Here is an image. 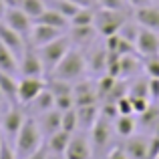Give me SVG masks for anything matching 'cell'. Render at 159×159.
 <instances>
[{"label":"cell","mask_w":159,"mask_h":159,"mask_svg":"<svg viewBox=\"0 0 159 159\" xmlns=\"http://www.w3.org/2000/svg\"><path fill=\"white\" fill-rule=\"evenodd\" d=\"M0 70L18 75V57L0 40Z\"/></svg>","instance_id":"29"},{"label":"cell","mask_w":159,"mask_h":159,"mask_svg":"<svg viewBox=\"0 0 159 159\" xmlns=\"http://www.w3.org/2000/svg\"><path fill=\"white\" fill-rule=\"evenodd\" d=\"M147 147H149V135L143 133H133L131 137L121 143V149L129 159H147Z\"/></svg>","instance_id":"16"},{"label":"cell","mask_w":159,"mask_h":159,"mask_svg":"<svg viewBox=\"0 0 159 159\" xmlns=\"http://www.w3.org/2000/svg\"><path fill=\"white\" fill-rule=\"evenodd\" d=\"M131 103H133V111H135V115H141L145 109L151 105V99H147V97H131Z\"/></svg>","instance_id":"40"},{"label":"cell","mask_w":159,"mask_h":159,"mask_svg":"<svg viewBox=\"0 0 159 159\" xmlns=\"http://www.w3.org/2000/svg\"><path fill=\"white\" fill-rule=\"evenodd\" d=\"M18 75L20 77H44L47 75L39 48L32 47L30 43H26L24 51L18 57Z\"/></svg>","instance_id":"6"},{"label":"cell","mask_w":159,"mask_h":159,"mask_svg":"<svg viewBox=\"0 0 159 159\" xmlns=\"http://www.w3.org/2000/svg\"><path fill=\"white\" fill-rule=\"evenodd\" d=\"M157 155H159V135H149L147 159H157Z\"/></svg>","instance_id":"41"},{"label":"cell","mask_w":159,"mask_h":159,"mask_svg":"<svg viewBox=\"0 0 159 159\" xmlns=\"http://www.w3.org/2000/svg\"><path fill=\"white\" fill-rule=\"evenodd\" d=\"M101 115V103L93 105H77V119H79V131H91Z\"/></svg>","instance_id":"20"},{"label":"cell","mask_w":159,"mask_h":159,"mask_svg":"<svg viewBox=\"0 0 159 159\" xmlns=\"http://www.w3.org/2000/svg\"><path fill=\"white\" fill-rule=\"evenodd\" d=\"M47 2V6L48 8H52V10H57V12H61V14H65L66 18H73V14L79 10V6L77 4H73L70 0H44Z\"/></svg>","instance_id":"30"},{"label":"cell","mask_w":159,"mask_h":159,"mask_svg":"<svg viewBox=\"0 0 159 159\" xmlns=\"http://www.w3.org/2000/svg\"><path fill=\"white\" fill-rule=\"evenodd\" d=\"M0 89H2L4 97L10 103H18V81H16V75L0 70Z\"/></svg>","instance_id":"26"},{"label":"cell","mask_w":159,"mask_h":159,"mask_svg":"<svg viewBox=\"0 0 159 159\" xmlns=\"http://www.w3.org/2000/svg\"><path fill=\"white\" fill-rule=\"evenodd\" d=\"M36 22H43V24H48V26H54V28H58V30H69V26H70V20L66 18L65 14H61V12H57V10H52V8H48L47 6V10L43 12V14L36 18Z\"/></svg>","instance_id":"25"},{"label":"cell","mask_w":159,"mask_h":159,"mask_svg":"<svg viewBox=\"0 0 159 159\" xmlns=\"http://www.w3.org/2000/svg\"><path fill=\"white\" fill-rule=\"evenodd\" d=\"M24 0H4V4H6V8H20L22 6Z\"/></svg>","instance_id":"47"},{"label":"cell","mask_w":159,"mask_h":159,"mask_svg":"<svg viewBox=\"0 0 159 159\" xmlns=\"http://www.w3.org/2000/svg\"><path fill=\"white\" fill-rule=\"evenodd\" d=\"M135 52L141 57L159 54V32L151 28H139V34L135 39Z\"/></svg>","instance_id":"13"},{"label":"cell","mask_w":159,"mask_h":159,"mask_svg":"<svg viewBox=\"0 0 159 159\" xmlns=\"http://www.w3.org/2000/svg\"><path fill=\"white\" fill-rule=\"evenodd\" d=\"M149 99L153 103H159V79L149 77Z\"/></svg>","instance_id":"42"},{"label":"cell","mask_w":159,"mask_h":159,"mask_svg":"<svg viewBox=\"0 0 159 159\" xmlns=\"http://www.w3.org/2000/svg\"><path fill=\"white\" fill-rule=\"evenodd\" d=\"M62 129L69 133L79 131V119H77V107L62 111Z\"/></svg>","instance_id":"33"},{"label":"cell","mask_w":159,"mask_h":159,"mask_svg":"<svg viewBox=\"0 0 159 159\" xmlns=\"http://www.w3.org/2000/svg\"><path fill=\"white\" fill-rule=\"evenodd\" d=\"M36 123H39V129L43 133V137L47 139L52 133H57L58 129H62V113L58 109H51L47 113L36 115Z\"/></svg>","instance_id":"18"},{"label":"cell","mask_w":159,"mask_h":159,"mask_svg":"<svg viewBox=\"0 0 159 159\" xmlns=\"http://www.w3.org/2000/svg\"><path fill=\"white\" fill-rule=\"evenodd\" d=\"M129 18H131V14L127 10H113V8H101V6L95 8V28H97L101 39L117 34Z\"/></svg>","instance_id":"3"},{"label":"cell","mask_w":159,"mask_h":159,"mask_svg":"<svg viewBox=\"0 0 159 159\" xmlns=\"http://www.w3.org/2000/svg\"><path fill=\"white\" fill-rule=\"evenodd\" d=\"M43 145H44V137H43V133H40V129H39L36 117L28 115L26 119H24V125L20 127V131H18V135H16L12 147H14L18 159H24V157L30 155V153H34L39 147H43Z\"/></svg>","instance_id":"2"},{"label":"cell","mask_w":159,"mask_h":159,"mask_svg":"<svg viewBox=\"0 0 159 159\" xmlns=\"http://www.w3.org/2000/svg\"><path fill=\"white\" fill-rule=\"evenodd\" d=\"M2 139H4V137H2V131H0V143H2Z\"/></svg>","instance_id":"50"},{"label":"cell","mask_w":159,"mask_h":159,"mask_svg":"<svg viewBox=\"0 0 159 159\" xmlns=\"http://www.w3.org/2000/svg\"><path fill=\"white\" fill-rule=\"evenodd\" d=\"M93 153H95V147H93L89 131H75L70 135V141L65 151L66 159H93Z\"/></svg>","instance_id":"9"},{"label":"cell","mask_w":159,"mask_h":159,"mask_svg":"<svg viewBox=\"0 0 159 159\" xmlns=\"http://www.w3.org/2000/svg\"><path fill=\"white\" fill-rule=\"evenodd\" d=\"M91 141H93L95 151H109L113 147V135H115V127H113V121L107 117L99 115L97 123L93 125V129L89 131Z\"/></svg>","instance_id":"7"},{"label":"cell","mask_w":159,"mask_h":159,"mask_svg":"<svg viewBox=\"0 0 159 159\" xmlns=\"http://www.w3.org/2000/svg\"><path fill=\"white\" fill-rule=\"evenodd\" d=\"M127 4L131 8H141V6H147V4H153V0H127Z\"/></svg>","instance_id":"46"},{"label":"cell","mask_w":159,"mask_h":159,"mask_svg":"<svg viewBox=\"0 0 159 159\" xmlns=\"http://www.w3.org/2000/svg\"><path fill=\"white\" fill-rule=\"evenodd\" d=\"M24 109H26V113H28V115H32V117L40 115V113L51 111V109H54V93L47 87V89H44L43 93L36 95L28 105H24Z\"/></svg>","instance_id":"22"},{"label":"cell","mask_w":159,"mask_h":159,"mask_svg":"<svg viewBox=\"0 0 159 159\" xmlns=\"http://www.w3.org/2000/svg\"><path fill=\"white\" fill-rule=\"evenodd\" d=\"M28 117L26 109L20 103H12L8 109H4L0 113V131H2V137L10 143H14L16 135H18L20 127L24 125V119Z\"/></svg>","instance_id":"4"},{"label":"cell","mask_w":159,"mask_h":159,"mask_svg":"<svg viewBox=\"0 0 159 159\" xmlns=\"http://www.w3.org/2000/svg\"><path fill=\"white\" fill-rule=\"evenodd\" d=\"M75 107V97L73 93H66V95H57L54 97V109H58V111H66V109H73Z\"/></svg>","instance_id":"36"},{"label":"cell","mask_w":159,"mask_h":159,"mask_svg":"<svg viewBox=\"0 0 159 159\" xmlns=\"http://www.w3.org/2000/svg\"><path fill=\"white\" fill-rule=\"evenodd\" d=\"M97 6L101 8H113V10H127V0H97Z\"/></svg>","instance_id":"38"},{"label":"cell","mask_w":159,"mask_h":159,"mask_svg":"<svg viewBox=\"0 0 159 159\" xmlns=\"http://www.w3.org/2000/svg\"><path fill=\"white\" fill-rule=\"evenodd\" d=\"M70 48H73V44H70V39H69L66 32H65V34H61L58 39L51 40L48 44H44V47L39 48V54H40V58H43V65H44L47 75L52 73V69L62 61V57H65Z\"/></svg>","instance_id":"5"},{"label":"cell","mask_w":159,"mask_h":159,"mask_svg":"<svg viewBox=\"0 0 159 159\" xmlns=\"http://www.w3.org/2000/svg\"><path fill=\"white\" fill-rule=\"evenodd\" d=\"M143 73L147 75V77L159 79V54L143 57Z\"/></svg>","instance_id":"34"},{"label":"cell","mask_w":159,"mask_h":159,"mask_svg":"<svg viewBox=\"0 0 159 159\" xmlns=\"http://www.w3.org/2000/svg\"><path fill=\"white\" fill-rule=\"evenodd\" d=\"M139 24L135 22V18H129L127 22L121 26V30H119V34L123 36V39H127V40H131L133 44H135V39H137V34H139Z\"/></svg>","instance_id":"35"},{"label":"cell","mask_w":159,"mask_h":159,"mask_svg":"<svg viewBox=\"0 0 159 159\" xmlns=\"http://www.w3.org/2000/svg\"><path fill=\"white\" fill-rule=\"evenodd\" d=\"M48 159H66V157L62 155V153H51L48 151Z\"/></svg>","instance_id":"48"},{"label":"cell","mask_w":159,"mask_h":159,"mask_svg":"<svg viewBox=\"0 0 159 159\" xmlns=\"http://www.w3.org/2000/svg\"><path fill=\"white\" fill-rule=\"evenodd\" d=\"M157 159H159V155H157Z\"/></svg>","instance_id":"51"},{"label":"cell","mask_w":159,"mask_h":159,"mask_svg":"<svg viewBox=\"0 0 159 159\" xmlns=\"http://www.w3.org/2000/svg\"><path fill=\"white\" fill-rule=\"evenodd\" d=\"M20 8H22L32 20H36L44 10H47V2H44V0H24Z\"/></svg>","instance_id":"32"},{"label":"cell","mask_w":159,"mask_h":159,"mask_svg":"<svg viewBox=\"0 0 159 159\" xmlns=\"http://www.w3.org/2000/svg\"><path fill=\"white\" fill-rule=\"evenodd\" d=\"M143 70V57L137 52H127L121 54L119 58V79H125V81H131L137 75H141Z\"/></svg>","instance_id":"17"},{"label":"cell","mask_w":159,"mask_h":159,"mask_svg":"<svg viewBox=\"0 0 159 159\" xmlns=\"http://www.w3.org/2000/svg\"><path fill=\"white\" fill-rule=\"evenodd\" d=\"M105 43V40H103ZM107 47L105 44H99V39L91 44L89 48H85V58H87V73L91 77L99 79L103 75H107Z\"/></svg>","instance_id":"8"},{"label":"cell","mask_w":159,"mask_h":159,"mask_svg":"<svg viewBox=\"0 0 159 159\" xmlns=\"http://www.w3.org/2000/svg\"><path fill=\"white\" fill-rule=\"evenodd\" d=\"M133 18L139 26L143 28H151V30L159 32V6L157 4H147L133 10Z\"/></svg>","instance_id":"19"},{"label":"cell","mask_w":159,"mask_h":159,"mask_svg":"<svg viewBox=\"0 0 159 159\" xmlns=\"http://www.w3.org/2000/svg\"><path fill=\"white\" fill-rule=\"evenodd\" d=\"M70 135H73V133L65 131V129H58L57 133H52L51 137L44 139V145H47V149L51 153H62V155H65L66 145H69V141H70Z\"/></svg>","instance_id":"27"},{"label":"cell","mask_w":159,"mask_h":159,"mask_svg":"<svg viewBox=\"0 0 159 159\" xmlns=\"http://www.w3.org/2000/svg\"><path fill=\"white\" fill-rule=\"evenodd\" d=\"M24 159H48V149H47V145L39 147L34 153H30V155H28V157H24Z\"/></svg>","instance_id":"44"},{"label":"cell","mask_w":159,"mask_h":159,"mask_svg":"<svg viewBox=\"0 0 159 159\" xmlns=\"http://www.w3.org/2000/svg\"><path fill=\"white\" fill-rule=\"evenodd\" d=\"M2 20L12 30H16L20 36H24V39H28V34H30V30H32V24H34V20H32L22 8H6Z\"/></svg>","instance_id":"12"},{"label":"cell","mask_w":159,"mask_h":159,"mask_svg":"<svg viewBox=\"0 0 159 159\" xmlns=\"http://www.w3.org/2000/svg\"><path fill=\"white\" fill-rule=\"evenodd\" d=\"M73 26H89L95 24V8H79L70 18Z\"/></svg>","instance_id":"31"},{"label":"cell","mask_w":159,"mask_h":159,"mask_svg":"<svg viewBox=\"0 0 159 159\" xmlns=\"http://www.w3.org/2000/svg\"><path fill=\"white\" fill-rule=\"evenodd\" d=\"M0 159H18L12 143L6 141V139H2V143H0Z\"/></svg>","instance_id":"39"},{"label":"cell","mask_w":159,"mask_h":159,"mask_svg":"<svg viewBox=\"0 0 159 159\" xmlns=\"http://www.w3.org/2000/svg\"><path fill=\"white\" fill-rule=\"evenodd\" d=\"M4 12H6V4H4V0H0V20L4 18Z\"/></svg>","instance_id":"49"},{"label":"cell","mask_w":159,"mask_h":159,"mask_svg":"<svg viewBox=\"0 0 159 159\" xmlns=\"http://www.w3.org/2000/svg\"><path fill=\"white\" fill-rule=\"evenodd\" d=\"M107 159H129L125 155V151L121 149V145H117V147H111L107 151Z\"/></svg>","instance_id":"43"},{"label":"cell","mask_w":159,"mask_h":159,"mask_svg":"<svg viewBox=\"0 0 159 159\" xmlns=\"http://www.w3.org/2000/svg\"><path fill=\"white\" fill-rule=\"evenodd\" d=\"M103 40H105L107 51H111V52H117V54L135 52V44H133L131 40L123 39L119 32H117V34H113V36H107V39H103Z\"/></svg>","instance_id":"28"},{"label":"cell","mask_w":159,"mask_h":159,"mask_svg":"<svg viewBox=\"0 0 159 159\" xmlns=\"http://www.w3.org/2000/svg\"><path fill=\"white\" fill-rule=\"evenodd\" d=\"M87 58H85V51L73 47L69 52L62 57V61L52 69V73L48 77L61 79V81H69V83H77L83 77H87Z\"/></svg>","instance_id":"1"},{"label":"cell","mask_w":159,"mask_h":159,"mask_svg":"<svg viewBox=\"0 0 159 159\" xmlns=\"http://www.w3.org/2000/svg\"><path fill=\"white\" fill-rule=\"evenodd\" d=\"M0 40H2L16 57H20V52H22L24 47H26V39L20 36L16 30H12L4 20H0Z\"/></svg>","instance_id":"21"},{"label":"cell","mask_w":159,"mask_h":159,"mask_svg":"<svg viewBox=\"0 0 159 159\" xmlns=\"http://www.w3.org/2000/svg\"><path fill=\"white\" fill-rule=\"evenodd\" d=\"M44 89H47V77H20L18 79V103L20 105H28Z\"/></svg>","instance_id":"11"},{"label":"cell","mask_w":159,"mask_h":159,"mask_svg":"<svg viewBox=\"0 0 159 159\" xmlns=\"http://www.w3.org/2000/svg\"><path fill=\"white\" fill-rule=\"evenodd\" d=\"M137 123H139V127L147 129L149 135H153L159 127V103L151 101V105L145 109L141 115H137Z\"/></svg>","instance_id":"24"},{"label":"cell","mask_w":159,"mask_h":159,"mask_svg":"<svg viewBox=\"0 0 159 159\" xmlns=\"http://www.w3.org/2000/svg\"><path fill=\"white\" fill-rule=\"evenodd\" d=\"M73 97H75V107L77 105H93L101 103L99 99V89H97V79L83 77L81 81L73 83Z\"/></svg>","instance_id":"10"},{"label":"cell","mask_w":159,"mask_h":159,"mask_svg":"<svg viewBox=\"0 0 159 159\" xmlns=\"http://www.w3.org/2000/svg\"><path fill=\"white\" fill-rule=\"evenodd\" d=\"M115 105H117L119 115H135V111H133V103H131V97H129V95L121 97L119 101L115 103Z\"/></svg>","instance_id":"37"},{"label":"cell","mask_w":159,"mask_h":159,"mask_svg":"<svg viewBox=\"0 0 159 159\" xmlns=\"http://www.w3.org/2000/svg\"><path fill=\"white\" fill-rule=\"evenodd\" d=\"M66 34H69V39H70V44L81 48V51L89 48L91 44L99 39V32H97V28H95V24H89V26H73V24H70Z\"/></svg>","instance_id":"14"},{"label":"cell","mask_w":159,"mask_h":159,"mask_svg":"<svg viewBox=\"0 0 159 159\" xmlns=\"http://www.w3.org/2000/svg\"><path fill=\"white\" fill-rule=\"evenodd\" d=\"M61 34H65V30H58V28H54V26H48V24H43V22H36L34 20L26 43H30L32 47L40 48V47H44V44H48L51 40L58 39Z\"/></svg>","instance_id":"15"},{"label":"cell","mask_w":159,"mask_h":159,"mask_svg":"<svg viewBox=\"0 0 159 159\" xmlns=\"http://www.w3.org/2000/svg\"><path fill=\"white\" fill-rule=\"evenodd\" d=\"M79 8H97V0H70Z\"/></svg>","instance_id":"45"},{"label":"cell","mask_w":159,"mask_h":159,"mask_svg":"<svg viewBox=\"0 0 159 159\" xmlns=\"http://www.w3.org/2000/svg\"><path fill=\"white\" fill-rule=\"evenodd\" d=\"M113 127H115V135H119L121 139H127L133 133H137V129H139L137 115H119L113 121Z\"/></svg>","instance_id":"23"}]
</instances>
